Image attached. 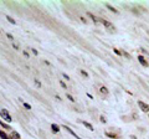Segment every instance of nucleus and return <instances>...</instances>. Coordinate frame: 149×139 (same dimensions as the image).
Returning a JSON list of instances; mask_svg holds the SVG:
<instances>
[{"instance_id":"obj_14","label":"nucleus","mask_w":149,"mask_h":139,"mask_svg":"<svg viewBox=\"0 0 149 139\" xmlns=\"http://www.w3.org/2000/svg\"><path fill=\"white\" fill-rule=\"evenodd\" d=\"M0 125H3V127H4V128H6V129H10V127H9V125H6V124L4 123V122H1V120H0Z\"/></svg>"},{"instance_id":"obj_4","label":"nucleus","mask_w":149,"mask_h":139,"mask_svg":"<svg viewBox=\"0 0 149 139\" xmlns=\"http://www.w3.org/2000/svg\"><path fill=\"white\" fill-rule=\"evenodd\" d=\"M63 128H65V130H67L68 133L71 134V135H73V137H75V138H76V139H81V138H80V137H78V135H77V134L75 133V132H73V130H72L71 128H68L67 125H63Z\"/></svg>"},{"instance_id":"obj_13","label":"nucleus","mask_w":149,"mask_h":139,"mask_svg":"<svg viewBox=\"0 0 149 139\" xmlns=\"http://www.w3.org/2000/svg\"><path fill=\"white\" fill-rule=\"evenodd\" d=\"M99 91H101V93H103V94H107V93H108V89L106 87H101Z\"/></svg>"},{"instance_id":"obj_6","label":"nucleus","mask_w":149,"mask_h":139,"mask_svg":"<svg viewBox=\"0 0 149 139\" xmlns=\"http://www.w3.org/2000/svg\"><path fill=\"white\" fill-rule=\"evenodd\" d=\"M51 129H52V132H53V133H58V132H60V127H58L57 124H52Z\"/></svg>"},{"instance_id":"obj_10","label":"nucleus","mask_w":149,"mask_h":139,"mask_svg":"<svg viewBox=\"0 0 149 139\" xmlns=\"http://www.w3.org/2000/svg\"><path fill=\"white\" fill-rule=\"evenodd\" d=\"M6 19H8V21H9V22H10V24H13V25H15V22H16V21L14 20V19H13V17H11V16L6 15Z\"/></svg>"},{"instance_id":"obj_15","label":"nucleus","mask_w":149,"mask_h":139,"mask_svg":"<svg viewBox=\"0 0 149 139\" xmlns=\"http://www.w3.org/2000/svg\"><path fill=\"white\" fill-rule=\"evenodd\" d=\"M81 75H82V76H85V77H88V73L86 72V71H83V70H81Z\"/></svg>"},{"instance_id":"obj_8","label":"nucleus","mask_w":149,"mask_h":139,"mask_svg":"<svg viewBox=\"0 0 149 139\" xmlns=\"http://www.w3.org/2000/svg\"><path fill=\"white\" fill-rule=\"evenodd\" d=\"M88 16H90V17H91V19H92L94 22H99V19H98V17H96L94 15H92L91 13H88Z\"/></svg>"},{"instance_id":"obj_7","label":"nucleus","mask_w":149,"mask_h":139,"mask_svg":"<svg viewBox=\"0 0 149 139\" xmlns=\"http://www.w3.org/2000/svg\"><path fill=\"white\" fill-rule=\"evenodd\" d=\"M10 139H20V135L16 133V132H11V134H10Z\"/></svg>"},{"instance_id":"obj_22","label":"nucleus","mask_w":149,"mask_h":139,"mask_svg":"<svg viewBox=\"0 0 149 139\" xmlns=\"http://www.w3.org/2000/svg\"><path fill=\"white\" fill-rule=\"evenodd\" d=\"M6 36H8V39H10V40H14V37H13V35H10V34H8Z\"/></svg>"},{"instance_id":"obj_2","label":"nucleus","mask_w":149,"mask_h":139,"mask_svg":"<svg viewBox=\"0 0 149 139\" xmlns=\"http://www.w3.org/2000/svg\"><path fill=\"white\" fill-rule=\"evenodd\" d=\"M138 106H139V108L142 109L143 112H149V106L147 104V103L142 102V101H138Z\"/></svg>"},{"instance_id":"obj_26","label":"nucleus","mask_w":149,"mask_h":139,"mask_svg":"<svg viewBox=\"0 0 149 139\" xmlns=\"http://www.w3.org/2000/svg\"><path fill=\"white\" fill-rule=\"evenodd\" d=\"M130 139H137V138H135L134 135H130Z\"/></svg>"},{"instance_id":"obj_25","label":"nucleus","mask_w":149,"mask_h":139,"mask_svg":"<svg viewBox=\"0 0 149 139\" xmlns=\"http://www.w3.org/2000/svg\"><path fill=\"white\" fill-rule=\"evenodd\" d=\"M63 77L66 78V80H70V77H68V76H67V75H65V73H63Z\"/></svg>"},{"instance_id":"obj_5","label":"nucleus","mask_w":149,"mask_h":139,"mask_svg":"<svg viewBox=\"0 0 149 139\" xmlns=\"http://www.w3.org/2000/svg\"><path fill=\"white\" fill-rule=\"evenodd\" d=\"M138 61L140 62V65H142V66H144V67H148L149 66L148 62L145 61V58H144L143 56H138Z\"/></svg>"},{"instance_id":"obj_23","label":"nucleus","mask_w":149,"mask_h":139,"mask_svg":"<svg viewBox=\"0 0 149 139\" xmlns=\"http://www.w3.org/2000/svg\"><path fill=\"white\" fill-rule=\"evenodd\" d=\"M31 51H32V53H34V55H35V56H36V55H37V51H36L35 49H32V50H31Z\"/></svg>"},{"instance_id":"obj_9","label":"nucleus","mask_w":149,"mask_h":139,"mask_svg":"<svg viewBox=\"0 0 149 139\" xmlns=\"http://www.w3.org/2000/svg\"><path fill=\"white\" fill-rule=\"evenodd\" d=\"M0 138H1V139H10V137H8V135H6L3 130H0Z\"/></svg>"},{"instance_id":"obj_24","label":"nucleus","mask_w":149,"mask_h":139,"mask_svg":"<svg viewBox=\"0 0 149 139\" xmlns=\"http://www.w3.org/2000/svg\"><path fill=\"white\" fill-rule=\"evenodd\" d=\"M13 47H14V49H16V50H17V49H19V46H17V45H16V44H13Z\"/></svg>"},{"instance_id":"obj_19","label":"nucleus","mask_w":149,"mask_h":139,"mask_svg":"<svg viewBox=\"0 0 149 139\" xmlns=\"http://www.w3.org/2000/svg\"><path fill=\"white\" fill-rule=\"evenodd\" d=\"M35 84L37 87H41V83H40V81H37V80H35Z\"/></svg>"},{"instance_id":"obj_21","label":"nucleus","mask_w":149,"mask_h":139,"mask_svg":"<svg viewBox=\"0 0 149 139\" xmlns=\"http://www.w3.org/2000/svg\"><path fill=\"white\" fill-rule=\"evenodd\" d=\"M60 84H61V87H63L65 89H66V84H65V82H62V81H60Z\"/></svg>"},{"instance_id":"obj_12","label":"nucleus","mask_w":149,"mask_h":139,"mask_svg":"<svg viewBox=\"0 0 149 139\" xmlns=\"http://www.w3.org/2000/svg\"><path fill=\"white\" fill-rule=\"evenodd\" d=\"M106 6H107V8H108V9H109V10H111V11H113V13H118L116 8H113V6H112V5H109V4H107V5H106Z\"/></svg>"},{"instance_id":"obj_20","label":"nucleus","mask_w":149,"mask_h":139,"mask_svg":"<svg viewBox=\"0 0 149 139\" xmlns=\"http://www.w3.org/2000/svg\"><path fill=\"white\" fill-rule=\"evenodd\" d=\"M101 122H102V123H106V122H107V120H106V118H104L103 116H101Z\"/></svg>"},{"instance_id":"obj_16","label":"nucleus","mask_w":149,"mask_h":139,"mask_svg":"<svg viewBox=\"0 0 149 139\" xmlns=\"http://www.w3.org/2000/svg\"><path fill=\"white\" fill-rule=\"evenodd\" d=\"M24 107H25L26 109H31V106L29 104V103H24Z\"/></svg>"},{"instance_id":"obj_11","label":"nucleus","mask_w":149,"mask_h":139,"mask_svg":"<svg viewBox=\"0 0 149 139\" xmlns=\"http://www.w3.org/2000/svg\"><path fill=\"white\" fill-rule=\"evenodd\" d=\"M82 123H83V125H85V127H87V128L90 129V130H93V127H92V125H91L90 123H87V122H85V120H83Z\"/></svg>"},{"instance_id":"obj_3","label":"nucleus","mask_w":149,"mask_h":139,"mask_svg":"<svg viewBox=\"0 0 149 139\" xmlns=\"http://www.w3.org/2000/svg\"><path fill=\"white\" fill-rule=\"evenodd\" d=\"M99 22H102L103 25L106 26V27H108L109 30H114V26L109 22V21H107V20H103V19H99Z\"/></svg>"},{"instance_id":"obj_1","label":"nucleus","mask_w":149,"mask_h":139,"mask_svg":"<svg viewBox=\"0 0 149 139\" xmlns=\"http://www.w3.org/2000/svg\"><path fill=\"white\" fill-rule=\"evenodd\" d=\"M0 116H1V118L5 119L6 122H11L13 119H11V116L9 114V112L6 111V109H1L0 111Z\"/></svg>"},{"instance_id":"obj_17","label":"nucleus","mask_w":149,"mask_h":139,"mask_svg":"<svg viewBox=\"0 0 149 139\" xmlns=\"http://www.w3.org/2000/svg\"><path fill=\"white\" fill-rule=\"evenodd\" d=\"M113 51H114V53H116V55H118V56H121V55H122V53L119 52V50H117V49H114Z\"/></svg>"},{"instance_id":"obj_18","label":"nucleus","mask_w":149,"mask_h":139,"mask_svg":"<svg viewBox=\"0 0 149 139\" xmlns=\"http://www.w3.org/2000/svg\"><path fill=\"white\" fill-rule=\"evenodd\" d=\"M67 98H68V99H70L71 102H75V99H73V97H72L71 94H67Z\"/></svg>"}]
</instances>
